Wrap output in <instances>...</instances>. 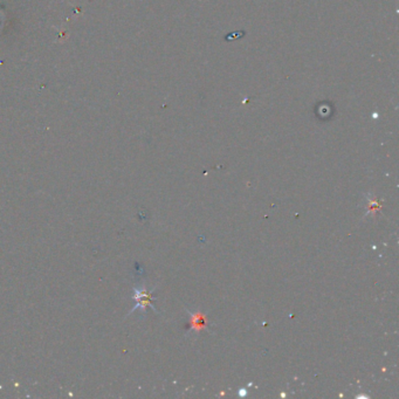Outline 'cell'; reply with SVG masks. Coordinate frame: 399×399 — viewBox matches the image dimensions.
Masks as SVG:
<instances>
[{
	"mask_svg": "<svg viewBox=\"0 0 399 399\" xmlns=\"http://www.w3.org/2000/svg\"><path fill=\"white\" fill-rule=\"evenodd\" d=\"M134 298L136 301H137V304H136V306L134 307V308H132L131 313L135 312L136 309L144 310L146 308V307H153L154 308L153 304H151V298H153V296H151L150 291H146L145 289H135Z\"/></svg>",
	"mask_w": 399,
	"mask_h": 399,
	"instance_id": "6da1fadb",
	"label": "cell"
},
{
	"mask_svg": "<svg viewBox=\"0 0 399 399\" xmlns=\"http://www.w3.org/2000/svg\"><path fill=\"white\" fill-rule=\"evenodd\" d=\"M206 326L205 324V320L203 315H199V316H194V320H193V327L194 328H198V329H202Z\"/></svg>",
	"mask_w": 399,
	"mask_h": 399,
	"instance_id": "7a4b0ae2",
	"label": "cell"
}]
</instances>
